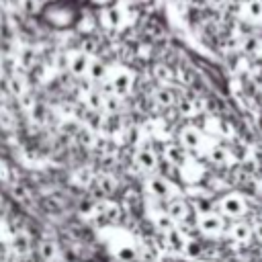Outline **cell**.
Segmentation results:
<instances>
[{
	"instance_id": "obj_11",
	"label": "cell",
	"mask_w": 262,
	"mask_h": 262,
	"mask_svg": "<svg viewBox=\"0 0 262 262\" xmlns=\"http://www.w3.org/2000/svg\"><path fill=\"white\" fill-rule=\"evenodd\" d=\"M37 258L39 262H53L57 258V244L53 239H41L37 244Z\"/></svg>"
},
{
	"instance_id": "obj_7",
	"label": "cell",
	"mask_w": 262,
	"mask_h": 262,
	"mask_svg": "<svg viewBox=\"0 0 262 262\" xmlns=\"http://www.w3.org/2000/svg\"><path fill=\"white\" fill-rule=\"evenodd\" d=\"M166 211L170 213V217L174 219V221H184V219H188V215H190V207L186 205V201L184 199H168V205H166Z\"/></svg>"
},
{
	"instance_id": "obj_24",
	"label": "cell",
	"mask_w": 262,
	"mask_h": 262,
	"mask_svg": "<svg viewBox=\"0 0 262 262\" xmlns=\"http://www.w3.org/2000/svg\"><path fill=\"white\" fill-rule=\"evenodd\" d=\"M154 78H156V82L166 84V82L172 80V70H170L168 66H164V63H158V66L154 68Z\"/></svg>"
},
{
	"instance_id": "obj_19",
	"label": "cell",
	"mask_w": 262,
	"mask_h": 262,
	"mask_svg": "<svg viewBox=\"0 0 262 262\" xmlns=\"http://www.w3.org/2000/svg\"><path fill=\"white\" fill-rule=\"evenodd\" d=\"M229 233H231V237L235 242H242V244H246L252 237V229H250L248 223H235V225H231Z\"/></svg>"
},
{
	"instance_id": "obj_28",
	"label": "cell",
	"mask_w": 262,
	"mask_h": 262,
	"mask_svg": "<svg viewBox=\"0 0 262 262\" xmlns=\"http://www.w3.org/2000/svg\"><path fill=\"white\" fill-rule=\"evenodd\" d=\"M74 176H76V180H78L80 184H88L90 178H92V172H90V168H80Z\"/></svg>"
},
{
	"instance_id": "obj_30",
	"label": "cell",
	"mask_w": 262,
	"mask_h": 262,
	"mask_svg": "<svg viewBox=\"0 0 262 262\" xmlns=\"http://www.w3.org/2000/svg\"><path fill=\"white\" fill-rule=\"evenodd\" d=\"M70 66V55H66V53H59L57 55V59H55V68H59V70H66Z\"/></svg>"
},
{
	"instance_id": "obj_3",
	"label": "cell",
	"mask_w": 262,
	"mask_h": 262,
	"mask_svg": "<svg viewBox=\"0 0 262 262\" xmlns=\"http://www.w3.org/2000/svg\"><path fill=\"white\" fill-rule=\"evenodd\" d=\"M108 86H111V92H113V94H117L119 98H123V96H127V94L131 92L133 76H131L129 72H119V74L113 76V80H111Z\"/></svg>"
},
{
	"instance_id": "obj_20",
	"label": "cell",
	"mask_w": 262,
	"mask_h": 262,
	"mask_svg": "<svg viewBox=\"0 0 262 262\" xmlns=\"http://www.w3.org/2000/svg\"><path fill=\"white\" fill-rule=\"evenodd\" d=\"M154 223H156V229H160V231H170L172 227H174V219L170 217V213L168 211H162V213H158L156 217H154Z\"/></svg>"
},
{
	"instance_id": "obj_21",
	"label": "cell",
	"mask_w": 262,
	"mask_h": 262,
	"mask_svg": "<svg viewBox=\"0 0 262 262\" xmlns=\"http://www.w3.org/2000/svg\"><path fill=\"white\" fill-rule=\"evenodd\" d=\"M104 23H106L108 27H119V25H123V12H121V8H117V6L106 8V10H104Z\"/></svg>"
},
{
	"instance_id": "obj_2",
	"label": "cell",
	"mask_w": 262,
	"mask_h": 262,
	"mask_svg": "<svg viewBox=\"0 0 262 262\" xmlns=\"http://www.w3.org/2000/svg\"><path fill=\"white\" fill-rule=\"evenodd\" d=\"M196 227H199L203 233H207V235H215V233H219V231L225 229V219L219 217L217 213L207 211V213H201V215H199Z\"/></svg>"
},
{
	"instance_id": "obj_4",
	"label": "cell",
	"mask_w": 262,
	"mask_h": 262,
	"mask_svg": "<svg viewBox=\"0 0 262 262\" xmlns=\"http://www.w3.org/2000/svg\"><path fill=\"white\" fill-rule=\"evenodd\" d=\"M88 190L94 196H108L115 190V180L111 176H104V174L102 176H94L88 182Z\"/></svg>"
},
{
	"instance_id": "obj_14",
	"label": "cell",
	"mask_w": 262,
	"mask_h": 262,
	"mask_svg": "<svg viewBox=\"0 0 262 262\" xmlns=\"http://www.w3.org/2000/svg\"><path fill=\"white\" fill-rule=\"evenodd\" d=\"M239 47H242V51H244L246 55H258V53L262 51V39L256 37V35H248V37L242 39Z\"/></svg>"
},
{
	"instance_id": "obj_23",
	"label": "cell",
	"mask_w": 262,
	"mask_h": 262,
	"mask_svg": "<svg viewBox=\"0 0 262 262\" xmlns=\"http://www.w3.org/2000/svg\"><path fill=\"white\" fill-rule=\"evenodd\" d=\"M246 14L254 20H262V0H248L246 2Z\"/></svg>"
},
{
	"instance_id": "obj_34",
	"label": "cell",
	"mask_w": 262,
	"mask_h": 262,
	"mask_svg": "<svg viewBox=\"0 0 262 262\" xmlns=\"http://www.w3.org/2000/svg\"><path fill=\"white\" fill-rule=\"evenodd\" d=\"M256 233H258V235H260V237H262V225H260V227H258V229H256Z\"/></svg>"
},
{
	"instance_id": "obj_17",
	"label": "cell",
	"mask_w": 262,
	"mask_h": 262,
	"mask_svg": "<svg viewBox=\"0 0 262 262\" xmlns=\"http://www.w3.org/2000/svg\"><path fill=\"white\" fill-rule=\"evenodd\" d=\"M106 66H104V61H100V59H90V66H88V76H90V80H94V82H100V80H104L106 78Z\"/></svg>"
},
{
	"instance_id": "obj_15",
	"label": "cell",
	"mask_w": 262,
	"mask_h": 262,
	"mask_svg": "<svg viewBox=\"0 0 262 262\" xmlns=\"http://www.w3.org/2000/svg\"><path fill=\"white\" fill-rule=\"evenodd\" d=\"M6 90L12 94V96H23L25 92H27V82H25V78L23 76H18V74H12V76H8V82H6Z\"/></svg>"
},
{
	"instance_id": "obj_26",
	"label": "cell",
	"mask_w": 262,
	"mask_h": 262,
	"mask_svg": "<svg viewBox=\"0 0 262 262\" xmlns=\"http://www.w3.org/2000/svg\"><path fill=\"white\" fill-rule=\"evenodd\" d=\"M102 100H104V94H100V92H90L88 94V106L92 111H102Z\"/></svg>"
},
{
	"instance_id": "obj_10",
	"label": "cell",
	"mask_w": 262,
	"mask_h": 262,
	"mask_svg": "<svg viewBox=\"0 0 262 262\" xmlns=\"http://www.w3.org/2000/svg\"><path fill=\"white\" fill-rule=\"evenodd\" d=\"M201 141H203V137H201L199 129H194V127H184V129L180 131V145H182V147H186V149H199V147H201Z\"/></svg>"
},
{
	"instance_id": "obj_5",
	"label": "cell",
	"mask_w": 262,
	"mask_h": 262,
	"mask_svg": "<svg viewBox=\"0 0 262 262\" xmlns=\"http://www.w3.org/2000/svg\"><path fill=\"white\" fill-rule=\"evenodd\" d=\"M135 164L139 170L143 172H154L160 168V162H158V156L149 149V147H141L137 154H135Z\"/></svg>"
},
{
	"instance_id": "obj_13",
	"label": "cell",
	"mask_w": 262,
	"mask_h": 262,
	"mask_svg": "<svg viewBox=\"0 0 262 262\" xmlns=\"http://www.w3.org/2000/svg\"><path fill=\"white\" fill-rule=\"evenodd\" d=\"M10 246H12V252H14V254L25 256V254L31 252V237H29L25 231H16V233L12 235Z\"/></svg>"
},
{
	"instance_id": "obj_31",
	"label": "cell",
	"mask_w": 262,
	"mask_h": 262,
	"mask_svg": "<svg viewBox=\"0 0 262 262\" xmlns=\"http://www.w3.org/2000/svg\"><path fill=\"white\" fill-rule=\"evenodd\" d=\"M10 190H12V194H14L16 199H25V196H27V188H25L23 184H14Z\"/></svg>"
},
{
	"instance_id": "obj_16",
	"label": "cell",
	"mask_w": 262,
	"mask_h": 262,
	"mask_svg": "<svg viewBox=\"0 0 262 262\" xmlns=\"http://www.w3.org/2000/svg\"><path fill=\"white\" fill-rule=\"evenodd\" d=\"M166 156H168V162H172L176 168L184 166V162H186V147H182V145H168L166 147Z\"/></svg>"
},
{
	"instance_id": "obj_18",
	"label": "cell",
	"mask_w": 262,
	"mask_h": 262,
	"mask_svg": "<svg viewBox=\"0 0 262 262\" xmlns=\"http://www.w3.org/2000/svg\"><path fill=\"white\" fill-rule=\"evenodd\" d=\"M74 135H76V143H78L80 147H92V145L96 143L94 133H92L90 127H80V129H76Z\"/></svg>"
},
{
	"instance_id": "obj_9",
	"label": "cell",
	"mask_w": 262,
	"mask_h": 262,
	"mask_svg": "<svg viewBox=\"0 0 262 262\" xmlns=\"http://www.w3.org/2000/svg\"><path fill=\"white\" fill-rule=\"evenodd\" d=\"M88 66H90V55L86 51H78L76 55L70 57V66L68 70L74 74V76H84L88 72Z\"/></svg>"
},
{
	"instance_id": "obj_25",
	"label": "cell",
	"mask_w": 262,
	"mask_h": 262,
	"mask_svg": "<svg viewBox=\"0 0 262 262\" xmlns=\"http://www.w3.org/2000/svg\"><path fill=\"white\" fill-rule=\"evenodd\" d=\"M31 115H33V121L39 123V125H43V123L47 121V108H45L43 104H39V102H35V104L31 106Z\"/></svg>"
},
{
	"instance_id": "obj_22",
	"label": "cell",
	"mask_w": 262,
	"mask_h": 262,
	"mask_svg": "<svg viewBox=\"0 0 262 262\" xmlns=\"http://www.w3.org/2000/svg\"><path fill=\"white\" fill-rule=\"evenodd\" d=\"M209 158H211V162H215V164H227L229 151H227V147H223V145H213L211 151H209Z\"/></svg>"
},
{
	"instance_id": "obj_12",
	"label": "cell",
	"mask_w": 262,
	"mask_h": 262,
	"mask_svg": "<svg viewBox=\"0 0 262 262\" xmlns=\"http://www.w3.org/2000/svg\"><path fill=\"white\" fill-rule=\"evenodd\" d=\"M154 100L158 106L162 108H170L172 104H176V90L170 88V86H162L154 92Z\"/></svg>"
},
{
	"instance_id": "obj_6",
	"label": "cell",
	"mask_w": 262,
	"mask_h": 262,
	"mask_svg": "<svg viewBox=\"0 0 262 262\" xmlns=\"http://www.w3.org/2000/svg\"><path fill=\"white\" fill-rule=\"evenodd\" d=\"M147 192L156 199H164L168 201L170 199V192H172V186L168 184V180L164 176H151L147 180Z\"/></svg>"
},
{
	"instance_id": "obj_8",
	"label": "cell",
	"mask_w": 262,
	"mask_h": 262,
	"mask_svg": "<svg viewBox=\"0 0 262 262\" xmlns=\"http://www.w3.org/2000/svg\"><path fill=\"white\" fill-rule=\"evenodd\" d=\"M186 244H188V239H186L184 231H180V229H176V227H172L170 231H166V246H168L172 252L184 254Z\"/></svg>"
},
{
	"instance_id": "obj_29",
	"label": "cell",
	"mask_w": 262,
	"mask_h": 262,
	"mask_svg": "<svg viewBox=\"0 0 262 262\" xmlns=\"http://www.w3.org/2000/svg\"><path fill=\"white\" fill-rule=\"evenodd\" d=\"M190 258H199V254H201V246L196 244V242H188L186 244V250H184Z\"/></svg>"
},
{
	"instance_id": "obj_32",
	"label": "cell",
	"mask_w": 262,
	"mask_h": 262,
	"mask_svg": "<svg viewBox=\"0 0 262 262\" xmlns=\"http://www.w3.org/2000/svg\"><path fill=\"white\" fill-rule=\"evenodd\" d=\"M211 6H223L225 4V0H207Z\"/></svg>"
},
{
	"instance_id": "obj_1",
	"label": "cell",
	"mask_w": 262,
	"mask_h": 262,
	"mask_svg": "<svg viewBox=\"0 0 262 262\" xmlns=\"http://www.w3.org/2000/svg\"><path fill=\"white\" fill-rule=\"evenodd\" d=\"M219 209L223 211L225 217H233V219H237V217L246 215L248 205H246V201H244L242 194L231 192V194H225V196L219 201Z\"/></svg>"
},
{
	"instance_id": "obj_27",
	"label": "cell",
	"mask_w": 262,
	"mask_h": 262,
	"mask_svg": "<svg viewBox=\"0 0 262 262\" xmlns=\"http://www.w3.org/2000/svg\"><path fill=\"white\" fill-rule=\"evenodd\" d=\"M35 49H31V47H27L23 53H20V66H25V68H33V63H35Z\"/></svg>"
},
{
	"instance_id": "obj_33",
	"label": "cell",
	"mask_w": 262,
	"mask_h": 262,
	"mask_svg": "<svg viewBox=\"0 0 262 262\" xmlns=\"http://www.w3.org/2000/svg\"><path fill=\"white\" fill-rule=\"evenodd\" d=\"M194 262H213V260H209V258H196Z\"/></svg>"
}]
</instances>
